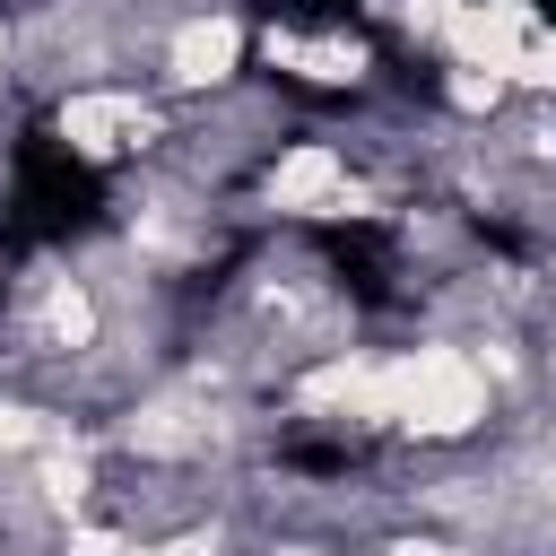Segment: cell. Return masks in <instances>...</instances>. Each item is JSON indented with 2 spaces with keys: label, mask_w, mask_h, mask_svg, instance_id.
<instances>
[{
  "label": "cell",
  "mask_w": 556,
  "mask_h": 556,
  "mask_svg": "<svg viewBox=\"0 0 556 556\" xmlns=\"http://www.w3.org/2000/svg\"><path fill=\"white\" fill-rule=\"evenodd\" d=\"M252 52L269 61L278 87H304V96H382V52L365 26L348 17H269L252 26Z\"/></svg>",
  "instance_id": "cell-3"
},
{
  "label": "cell",
  "mask_w": 556,
  "mask_h": 556,
  "mask_svg": "<svg viewBox=\"0 0 556 556\" xmlns=\"http://www.w3.org/2000/svg\"><path fill=\"white\" fill-rule=\"evenodd\" d=\"M243 61H252V17L235 0L165 9L156 17V43H148V87L165 104H208V96H235L243 87Z\"/></svg>",
  "instance_id": "cell-2"
},
{
  "label": "cell",
  "mask_w": 556,
  "mask_h": 556,
  "mask_svg": "<svg viewBox=\"0 0 556 556\" xmlns=\"http://www.w3.org/2000/svg\"><path fill=\"white\" fill-rule=\"evenodd\" d=\"M0 87H17V35H9V9H0Z\"/></svg>",
  "instance_id": "cell-4"
},
{
  "label": "cell",
  "mask_w": 556,
  "mask_h": 556,
  "mask_svg": "<svg viewBox=\"0 0 556 556\" xmlns=\"http://www.w3.org/2000/svg\"><path fill=\"white\" fill-rule=\"evenodd\" d=\"M52 122V148L87 174H130V165H156L165 139H174V104L148 87V78H104V87H70L43 104Z\"/></svg>",
  "instance_id": "cell-1"
}]
</instances>
